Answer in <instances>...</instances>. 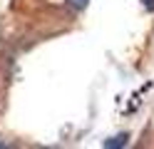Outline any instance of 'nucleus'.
<instances>
[{
  "label": "nucleus",
  "instance_id": "1",
  "mask_svg": "<svg viewBox=\"0 0 154 149\" xmlns=\"http://www.w3.org/2000/svg\"><path fill=\"white\" fill-rule=\"evenodd\" d=\"M127 144V134H119V137H114V139H107V142H104V147H124Z\"/></svg>",
  "mask_w": 154,
  "mask_h": 149
},
{
  "label": "nucleus",
  "instance_id": "2",
  "mask_svg": "<svg viewBox=\"0 0 154 149\" xmlns=\"http://www.w3.org/2000/svg\"><path fill=\"white\" fill-rule=\"evenodd\" d=\"M87 3H90V0H70V5H72V8H77V10H82Z\"/></svg>",
  "mask_w": 154,
  "mask_h": 149
},
{
  "label": "nucleus",
  "instance_id": "3",
  "mask_svg": "<svg viewBox=\"0 0 154 149\" xmlns=\"http://www.w3.org/2000/svg\"><path fill=\"white\" fill-rule=\"evenodd\" d=\"M144 3V8H149V10H154V0H142Z\"/></svg>",
  "mask_w": 154,
  "mask_h": 149
}]
</instances>
